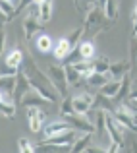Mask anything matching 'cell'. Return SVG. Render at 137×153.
<instances>
[{
  "label": "cell",
  "instance_id": "1",
  "mask_svg": "<svg viewBox=\"0 0 137 153\" xmlns=\"http://www.w3.org/2000/svg\"><path fill=\"white\" fill-rule=\"evenodd\" d=\"M46 76H48V79H50L52 87L58 91V95L66 97V95H68V89H70V85H68V82H66L64 68H62V66H56V64H50V66H48V70H46Z\"/></svg>",
  "mask_w": 137,
  "mask_h": 153
},
{
  "label": "cell",
  "instance_id": "2",
  "mask_svg": "<svg viewBox=\"0 0 137 153\" xmlns=\"http://www.w3.org/2000/svg\"><path fill=\"white\" fill-rule=\"evenodd\" d=\"M64 120L70 124V128H74L75 132H95V124L89 120L87 114H77V112H70L64 114Z\"/></svg>",
  "mask_w": 137,
  "mask_h": 153
},
{
  "label": "cell",
  "instance_id": "3",
  "mask_svg": "<svg viewBox=\"0 0 137 153\" xmlns=\"http://www.w3.org/2000/svg\"><path fill=\"white\" fill-rule=\"evenodd\" d=\"M70 101H71V111L74 112H77V114H87L93 108L95 95L89 93V91H83V93H79V95L70 97Z\"/></svg>",
  "mask_w": 137,
  "mask_h": 153
},
{
  "label": "cell",
  "instance_id": "4",
  "mask_svg": "<svg viewBox=\"0 0 137 153\" xmlns=\"http://www.w3.org/2000/svg\"><path fill=\"white\" fill-rule=\"evenodd\" d=\"M102 23H104V12L100 6H93L89 12L85 14V29L95 33V31L102 29Z\"/></svg>",
  "mask_w": 137,
  "mask_h": 153
},
{
  "label": "cell",
  "instance_id": "5",
  "mask_svg": "<svg viewBox=\"0 0 137 153\" xmlns=\"http://www.w3.org/2000/svg\"><path fill=\"white\" fill-rule=\"evenodd\" d=\"M29 89H31V85H29L27 76L23 74V72H18V74H15V87H14V93H12V99H14V105H15V107H19V105H21L23 95H25Z\"/></svg>",
  "mask_w": 137,
  "mask_h": 153
},
{
  "label": "cell",
  "instance_id": "6",
  "mask_svg": "<svg viewBox=\"0 0 137 153\" xmlns=\"http://www.w3.org/2000/svg\"><path fill=\"white\" fill-rule=\"evenodd\" d=\"M45 118L46 114L41 107H27V124H29L31 132H41Z\"/></svg>",
  "mask_w": 137,
  "mask_h": 153
},
{
  "label": "cell",
  "instance_id": "7",
  "mask_svg": "<svg viewBox=\"0 0 137 153\" xmlns=\"http://www.w3.org/2000/svg\"><path fill=\"white\" fill-rule=\"evenodd\" d=\"M106 134H108V138H110V142H114V143H120V146H124V126L122 124H118L114 118H112V114H108L106 112Z\"/></svg>",
  "mask_w": 137,
  "mask_h": 153
},
{
  "label": "cell",
  "instance_id": "8",
  "mask_svg": "<svg viewBox=\"0 0 137 153\" xmlns=\"http://www.w3.org/2000/svg\"><path fill=\"white\" fill-rule=\"evenodd\" d=\"M50 105V101H46L45 97H41V95L37 93L35 89H29L25 95H23V99H21V107H48Z\"/></svg>",
  "mask_w": 137,
  "mask_h": 153
},
{
  "label": "cell",
  "instance_id": "9",
  "mask_svg": "<svg viewBox=\"0 0 137 153\" xmlns=\"http://www.w3.org/2000/svg\"><path fill=\"white\" fill-rule=\"evenodd\" d=\"M52 54H54L56 60H66L68 56L71 54V47H70V43H68L66 37H60L58 41H56V45L52 47Z\"/></svg>",
  "mask_w": 137,
  "mask_h": 153
},
{
  "label": "cell",
  "instance_id": "10",
  "mask_svg": "<svg viewBox=\"0 0 137 153\" xmlns=\"http://www.w3.org/2000/svg\"><path fill=\"white\" fill-rule=\"evenodd\" d=\"M120 83H122V78H110L106 83H102V85L99 87V93L100 95H104V97H110V99H114V95L118 93V89H120Z\"/></svg>",
  "mask_w": 137,
  "mask_h": 153
},
{
  "label": "cell",
  "instance_id": "11",
  "mask_svg": "<svg viewBox=\"0 0 137 153\" xmlns=\"http://www.w3.org/2000/svg\"><path fill=\"white\" fill-rule=\"evenodd\" d=\"M23 29H25V39H31L35 33H41L43 27H41V22H39V18L25 16V19H23Z\"/></svg>",
  "mask_w": 137,
  "mask_h": 153
},
{
  "label": "cell",
  "instance_id": "12",
  "mask_svg": "<svg viewBox=\"0 0 137 153\" xmlns=\"http://www.w3.org/2000/svg\"><path fill=\"white\" fill-rule=\"evenodd\" d=\"M68 128H70V124H68L66 120H54V122L43 126V134H45V138H52V136L60 134V132L68 130Z\"/></svg>",
  "mask_w": 137,
  "mask_h": 153
},
{
  "label": "cell",
  "instance_id": "13",
  "mask_svg": "<svg viewBox=\"0 0 137 153\" xmlns=\"http://www.w3.org/2000/svg\"><path fill=\"white\" fill-rule=\"evenodd\" d=\"M130 72V62L127 60H120V62H110V66H108V74H110V78H124V76Z\"/></svg>",
  "mask_w": 137,
  "mask_h": 153
},
{
  "label": "cell",
  "instance_id": "14",
  "mask_svg": "<svg viewBox=\"0 0 137 153\" xmlns=\"http://www.w3.org/2000/svg\"><path fill=\"white\" fill-rule=\"evenodd\" d=\"M130 91H131V79L127 78V74L122 78V83H120V89H118V93L114 95V103H122V101H126L127 97H130Z\"/></svg>",
  "mask_w": 137,
  "mask_h": 153
},
{
  "label": "cell",
  "instance_id": "15",
  "mask_svg": "<svg viewBox=\"0 0 137 153\" xmlns=\"http://www.w3.org/2000/svg\"><path fill=\"white\" fill-rule=\"evenodd\" d=\"M71 66L81 74V78L85 79L87 76H91L95 72V66H93V60H87V58H79L77 62H71Z\"/></svg>",
  "mask_w": 137,
  "mask_h": 153
},
{
  "label": "cell",
  "instance_id": "16",
  "mask_svg": "<svg viewBox=\"0 0 137 153\" xmlns=\"http://www.w3.org/2000/svg\"><path fill=\"white\" fill-rule=\"evenodd\" d=\"M91 132H79V136L75 138V142L71 143V151H85L87 147H89V143H91Z\"/></svg>",
  "mask_w": 137,
  "mask_h": 153
},
{
  "label": "cell",
  "instance_id": "17",
  "mask_svg": "<svg viewBox=\"0 0 137 153\" xmlns=\"http://www.w3.org/2000/svg\"><path fill=\"white\" fill-rule=\"evenodd\" d=\"M52 10H54V2H52V0H43V2L39 4V22L41 23L50 22Z\"/></svg>",
  "mask_w": 137,
  "mask_h": 153
},
{
  "label": "cell",
  "instance_id": "18",
  "mask_svg": "<svg viewBox=\"0 0 137 153\" xmlns=\"http://www.w3.org/2000/svg\"><path fill=\"white\" fill-rule=\"evenodd\" d=\"M4 62H6L8 66H12V68H19L21 62H23V51L21 49H12L10 52H6Z\"/></svg>",
  "mask_w": 137,
  "mask_h": 153
},
{
  "label": "cell",
  "instance_id": "19",
  "mask_svg": "<svg viewBox=\"0 0 137 153\" xmlns=\"http://www.w3.org/2000/svg\"><path fill=\"white\" fill-rule=\"evenodd\" d=\"M77 52H79V58H87V60H93L95 58V43L93 41H83L81 39V43L77 45Z\"/></svg>",
  "mask_w": 137,
  "mask_h": 153
},
{
  "label": "cell",
  "instance_id": "20",
  "mask_svg": "<svg viewBox=\"0 0 137 153\" xmlns=\"http://www.w3.org/2000/svg\"><path fill=\"white\" fill-rule=\"evenodd\" d=\"M35 47H37V51H41V52H50L52 47H54V43H52L50 35L37 33V37H35Z\"/></svg>",
  "mask_w": 137,
  "mask_h": 153
},
{
  "label": "cell",
  "instance_id": "21",
  "mask_svg": "<svg viewBox=\"0 0 137 153\" xmlns=\"http://www.w3.org/2000/svg\"><path fill=\"white\" fill-rule=\"evenodd\" d=\"M64 74H66V82H68V85H79V83H81V74H79L77 70H75L74 66H71V64H68V66H64Z\"/></svg>",
  "mask_w": 137,
  "mask_h": 153
},
{
  "label": "cell",
  "instance_id": "22",
  "mask_svg": "<svg viewBox=\"0 0 137 153\" xmlns=\"http://www.w3.org/2000/svg\"><path fill=\"white\" fill-rule=\"evenodd\" d=\"M108 79H110V74H100V72H93L91 76H87L85 78V82H87V85H91V87H100L102 83H106Z\"/></svg>",
  "mask_w": 137,
  "mask_h": 153
},
{
  "label": "cell",
  "instance_id": "23",
  "mask_svg": "<svg viewBox=\"0 0 137 153\" xmlns=\"http://www.w3.org/2000/svg\"><path fill=\"white\" fill-rule=\"evenodd\" d=\"M100 8H102V12H104V18L116 19V16H118V0H106Z\"/></svg>",
  "mask_w": 137,
  "mask_h": 153
},
{
  "label": "cell",
  "instance_id": "24",
  "mask_svg": "<svg viewBox=\"0 0 137 153\" xmlns=\"http://www.w3.org/2000/svg\"><path fill=\"white\" fill-rule=\"evenodd\" d=\"M0 114L6 118H14L15 116V105L12 101H0Z\"/></svg>",
  "mask_w": 137,
  "mask_h": 153
},
{
  "label": "cell",
  "instance_id": "25",
  "mask_svg": "<svg viewBox=\"0 0 137 153\" xmlns=\"http://www.w3.org/2000/svg\"><path fill=\"white\" fill-rule=\"evenodd\" d=\"M93 66H95V72H100V74H106L108 66H110V60L100 56V58H93Z\"/></svg>",
  "mask_w": 137,
  "mask_h": 153
},
{
  "label": "cell",
  "instance_id": "26",
  "mask_svg": "<svg viewBox=\"0 0 137 153\" xmlns=\"http://www.w3.org/2000/svg\"><path fill=\"white\" fill-rule=\"evenodd\" d=\"M81 37H83V27L75 29L74 33L70 35V37H66V39H68V43H70V47H71V51H74V49H77V45L81 43Z\"/></svg>",
  "mask_w": 137,
  "mask_h": 153
},
{
  "label": "cell",
  "instance_id": "27",
  "mask_svg": "<svg viewBox=\"0 0 137 153\" xmlns=\"http://www.w3.org/2000/svg\"><path fill=\"white\" fill-rule=\"evenodd\" d=\"M0 12L4 16H8V19H12L15 16V6H12L8 0H0Z\"/></svg>",
  "mask_w": 137,
  "mask_h": 153
},
{
  "label": "cell",
  "instance_id": "28",
  "mask_svg": "<svg viewBox=\"0 0 137 153\" xmlns=\"http://www.w3.org/2000/svg\"><path fill=\"white\" fill-rule=\"evenodd\" d=\"M93 6H95V0H75V8H77L81 14H87Z\"/></svg>",
  "mask_w": 137,
  "mask_h": 153
},
{
  "label": "cell",
  "instance_id": "29",
  "mask_svg": "<svg viewBox=\"0 0 137 153\" xmlns=\"http://www.w3.org/2000/svg\"><path fill=\"white\" fill-rule=\"evenodd\" d=\"M19 72V68H12V66H8L6 62H0V76H15Z\"/></svg>",
  "mask_w": 137,
  "mask_h": 153
},
{
  "label": "cell",
  "instance_id": "30",
  "mask_svg": "<svg viewBox=\"0 0 137 153\" xmlns=\"http://www.w3.org/2000/svg\"><path fill=\"white\" fill-rule=\"evenodd\" d=\"M35 149H37V146L29 143V140H25V138L19 140V151H27V153H31V151H35Z\"/></svg>",
  "mask_w": 137,
  "mask_h": 153
},
{
  "label": "cell",
  "instance_id": "31",
  "mask_svg": "<svg viewBox=\"0 0 137 153\" xmlns=\"http://www.w3.org/2000/svg\"><path fill=\"white\" fill-rule=\"evenodd\" d=\"M60 112L62 114H70V112H74L71 111V101H70V97H64V103H62V107H60Z\"/></svg>",
  "mask_w": 137,
  "mask_h": 153
},
{
  "label": "cell",
  "instance_id": "32",
  "mask_svg": "<svg viewBox=\"0 0 137 153\" xmlns=\"http://www.w3.org/2000/svg\"><path fill=\"white\" fill-rule=\"evenodd\" d=\"M131 23H133V31H131V35L137 37V2H135L133 10H131Z\"/></svg>",
  "mask_w": 137,
  "mask_h": 153
},
{
  "label": "cell",
  "instance_id": "33",
  "mask_svg": "<svg viewBox=\"0 0 137 153\" xmlns=\"http://www.w3.org/2000/svg\"><path fill=\"white\" fill-rule=\"evenodd\" d=\"M127 99H131V101L137 103V79L133 82V85H131V91H130V97Z\"/></svg>",
  "mask_w": 137,
  "mask_h": 153
},
{
  "label": "cell",
  "instance_id": "34",
  "mask_svg": "<svg viewBox=\"0 0 137 153\" xmlns=\"http://www.w3.org/2000/svg\"><path fill=\"white\" fill-rule=\"evenodd\" d=\"M4 47H6V33H4V29L0 27V54L4 52Z\"/></svg>",
  "mask_w": 137,
  "mask_h": 153
},
{
  "label": "cell",
  "instance_id": "35",
  "mask_svg": "<svg viewBox=\"0 0 137 153\" xmlns=\"http://www.w3.org/2000/svg\"><path fill=\"white\" fill-rule=\"evenodd\" d=\"M6 22H8V16H4L2 12H0V25H4Z\"/></svg>",
  "mask_w": 137,
  "mask_h": 153
},
{
  "label": "cell",
  "instance_id": "36",
  "mask_svg": "<svg viewBox=\"0 0 137 153\" xmlns=\"http://www.w3.org/2000/svg\"><path fill=\"white\" fill-rule=\"evenodd\" d=\"M8 2H10V4H12V6H15V8H18V4H19V0H8Z\"/></svg>",
  "mask_w": 137,
  "mask_h": 153
},
{
  "label": "cell",
  "instance_id": "37",
  "mask_svg": "<svg viewBox=\"0 0 137 153\" xmlns=\"http://www.w3.org/2000/svg\"><path fill=\"white\" fill-rule=\"evenodd\" d=\"M31 2H33V4H41L43 0H31Z\"/></svg>",
  "mask_w": 137,
  "mask_h": 153
},
{
  "label": "cell",
  "instance_id": "38",
  "mask_svg": "<svg viewBox=\"0 0 137 153\" xmlns=\"http://www.w3.org/2000/svg\"><path fill=\"white\" fill-rule=\"evenodd\" d=\"M96 2H99V4H100V6H102V4H104V2H106V0H96Z\"/></svg>",
  "mask_w": 137,
  "mask_h": 153
},
{
  "label": "cell",
  "instance_id": "39",
  "mask_svg": "<svg viewBox=\"0 0 137 153\" xmlns=\"http://www.w3.org/2000/svg\"><path fill=\"white\" fill-rule=\"evenodd\" d=\"M133 105H135V111H137V103H135V101H133Z\"/></svg>",
  "mask_w": 137,
  "mask_h": 153
},
{
  "label": "cell",
  "instance_id": "40",
  "mask_svg": "<svg viewBox=\"0 0 137 153\" xmlns=\"http://www.w3.org/2000/svg\"><path fill=\"white\" fill-rule=\"evenodd\" d=\"M0 101H2V93H0Z\"/></svg>",
  "mask_w": 137,
  "mask_h": 153
},
{
  "label": "cell",
  "instance_id": "41",
  "mask_svg": "<svg viewBox=\"0 0 137 153\" xmlns=\"http://www.w3.org/2000/svg\"><path fill=\"white\" fill-rule=\"evenodd\" d=\"M95 2H96V0H95Z\"/></svg>",
  "mask_w": 137,
  "mask_h": 153
}]
</instances>
